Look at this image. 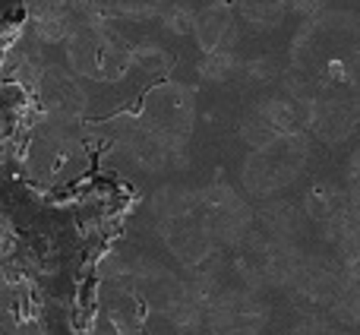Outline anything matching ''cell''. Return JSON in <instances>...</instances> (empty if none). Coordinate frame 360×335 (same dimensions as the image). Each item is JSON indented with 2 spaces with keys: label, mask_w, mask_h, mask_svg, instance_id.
Instances as JSON below:
<instances>
[{
  "label": "cell",
  "mask_w": 360,
  "mask_h": 335,
  "mask_svg": "<svg viewBox=\"0 0 360 335\" xmlns=\"http://www.w3.org/2000/svg\"><path fill=\"white\" fill-rule=\"evenodd\" d=\"M348 199V193H345L342 184H332V180H316V184L310 187V190L304 193V203H300V209H304L307 222L313 225H323L326 218L332 215V212L338 209V206Z\"/></svg>",
  "instance_id": "cell-15"
},
{
  "label": "cell",
  "mask_w": 360,
  "mask_h": 335,
  "mask_svg": "<svg viewBox=\"0 0 360 335\" xmlns=\"http://www.w3.org/2000/svg\"><path fill=\"white\" fill-rule=\"evenodd\" d=\"M196 212H199V218H202V225H205V231H209L218 253H221V250H234L237 244H243V237H247L256 225L253 206L228 184L199 187Z\"/></svg>",
  "instance_id": "cell-8"
},
{
  "label": "cell",
  "mask_w": 360,
  "mask_h": 335,
  "mask_svg": "<svg viewBox=\"0 0 360 335\" xmlns=\"http://www.w3.org/2000/svg\"><path fill=\"white\" fill-rule=\"evenodd\" d=\"M307 165H310V137L307 133L281 137L243 158L240 184L253 199H275L281 190L304 177Z\"/></svg>",
  "instance_id": "cell-5"
},
{
  "label": "cell",
  "mask_w": 360,
  "mask_h": 335,
  "mask_svg": "<svg viewBox=\"0 0 360 335\" xmlns=\"http://www.w3.org/2000/svg\"><path fill=\"white\" fill-rule=\"evenodd\" d=\"M193 35H196L199 48L205 54H218V51H231L237 35V16L231 4H212L193 19Z\"/></svg>",
  "instance_id": "cell-11"
},
{
  "label": "cell",
  "mask_w": 360,
  "mask_h": 335,
  "mask_svg": "<svg viewBox=\"0 0 360 335\" xmlns=\"http://www.w3.org/2000/svg\"><path fill=\"white\" fill-rule=\"evenodd\" d=\"M243 70V61L234 54V51H218V54H205L202 63H199V73L212 82H228L234 80Z\"/></svg>",
  "instance_id": "cell-17"
},
{
  "label": "cell",
  "mask_w": 360,
  "mask_h": 335,
  "mask_svg": "<svg viewBox=\"0 0 360 335\" xmlns=\"http://www.w3.org/2000/svg\"><path fill=\"white\" fill-rule=\"evenodd\" d=\"M288 288H291L300 301H307V304H313L316 310L326 313L332 304H335V298L342 294V288H345L342 263L332 260V256L304 253V260H300L297 272H294V279H291V285Z\"/></svg>",
  "instance_id": "cell-10"
},
{
  "label": "cell",
  "mask_w": 360,
  "mask_h": 335,
  "mask_svg": "<svg viewBox=\"0 0 360 335\" xmlns=\"http://www.w3.org/2000/svg\"><path fill=\"white\" fill-rule=\"evenodd\" d=\"M291 335H348L342 329V326H335L326 313H304V317L297 320V326L291 329Z\"/></svg>",
  "instance_id": "cell-18"
},
{
  "label": "cell",
  "mask_w": 360,
  "mask_h": 335,
  "mask_svg": "<svg viewBox=\"0 0 360 335\" xmlns=\"http://www.w3.org/2000/svg\"><path fill=\"white\" fill-rule=\"evenodd\" d=\"M165 0H73L76 16L89 19H114V16H158Z\"/></svg>",
  "instance_id": "cell-14"
},
{
  "label": "cell",
  "mask_w": 360,
  "mask_h": 335,
  "mask_svg": "<svg viewBox=\"0 0 360 335\" xmlns=\"http://www.w3.org/2000/svg\"><path fill=\"white\" fill-rule=\"evenodd\" d=\"M329 0H288V10L300 13L304 19H316L319 13H326Z\"/></svg>",
  "instance_id": "cell-22"
},
{
  "label": "cell",
  "mask_w": 360,
  "mask_h": 335,
  "mask_svg": "<svg viewBox=\"0 0 360 335\" xmlns=\"http://www.w3.org/2000/svg\"><path fill=\"white\" fill-rule=\"evenodd\" d=\"M360 57V13H319L294 38V70L313 86L323 70Z\"/></svg>",
  "instance_id": "cell-1"
},
{
  "label": "cell",
  "mask_w": 360,
  "mask_h": 335,
  "mask_svg": "<svg viewBox=\"0 0 360 335\" xmlns=\"http://www.w3.org/2000/svg\"><path fill=\"white\" fill-rule=\"evenodd\" d=\"M256 218H259V225H262L259 228L262 234L275 237V241H288V244H297L300 231H304V225H307L304 209L285 203V199H266V206L256 212Z\"/></svg>",
  "instance_id": "cell-12"
},
{
  "label": "cell",
  "mask_w": 360,
  "mask_h": 335,
  "mask_svg": "<svg viewBox=\"0 0 360 335\" xmlns=\"http://www.w3.org/2000/svg\"><path fill=\"white\" fill-rule=\"evenodd\" d=\"M338 263H342V272H345V282H348V288L360 298V250L338 256Z\"/></svg>",
  "instance_id": "cell-21"
},
{
  "label": "cell",
  "mask_w": 360,
  "mask_h": 335,
  "mask_svg": "<svg viewBox=\"0 0 360 335\" xmlns=\"http://www.w3.org/2000/svg\"><path fill=\"white\" fill-rule=\"evenodd\" d=\"M67 51L73 70L86 80H124L133 67V44L108 19L79 16L67 35Z\"/></svg>",
  "instance_id": "cell-3"
},
{
  "label": "cell",
  "mask_w": 360,
  "mask_h": 335,
  "mask_svg": "<svg viewBox=\"0 0 360 335\" xmlns=\"http://www.w3.org/2000/svg\"><path fill=\"white\" fill-rule=\"evenodd\" d=\"M158 19H162L171 32H190L196 13H190L184 4H180V0H165L162 10H158Z\"/></svg>",
  "instance_id": "cell-19"
},
{
  "label": "cell",
  "mask_w": 360,
  "mask_h": 335,
  "mask_svg": "<svg viewBox=\"0 0 360 335\" xmlns=\"http://www.w3.org/2000/svg\"><path fill=\"white\" fill-rule=\"evenodd\" d=\"M193 124H196V95L193 89L180 82H162L155 86L143 101L139 111V127L149 130L155 139H162L171 149H184L190 139Z\"/></svg>",
  "instance_id": "cell-7"
},
{
  "label": "cell",
  "mask_w": 360,
  "mask_h": 335,
  "mask_svg": "<svg viewBox=\"0 0 360 335\" xmlns=\"http://www.w3.org/2000/svg\"><path fill=\"white\" fill-rule=\"evenodd\" d=\"M237 10L256 29H275L288 13V0H237Z\"/></svg>",
  "instance_id": "cell-16"
},
{
  "label": "cell",
  "mask_w": 360,
  "mask_h": 335,
  "mask_svg": "<svg viewBox=\"0 0 360 335\" xmlns=\"http://www.w3.org/2000/svg\"><path fill=\"white\" fill-rule=\"evenodd\" d=\"M196 196L199 190H190V187H165L152 199L165 247L190 269L218 256L215 244H212L209 231H205L202 218L196 212Z\"/></svg>",
  "instance_id": "cell-2"
},
{
  "label": "cell",
  "mask_w": 360,
  "mask_h": 335,
  "mask_svg": "<svg viewBox=\"0 0 360 335\" xmlns=\"http://www.w3.org/2000/svg\"><path fill=\"white\" fill-rule=\"evenodd\" d=\"M304 250L297 244L275 241V237L262 234V231H250L243 244L234 247V269L240 282L253 291L259 288H288L297 272Z\"/></svg>",
  "instance_id": "cell-6"
},
{
  "label": "cell",
  "mask_w": 360,
  "mask_h": 335,
  "mask_svg": "<svg viewBox=\"0 0 360 335\" xmlns=\"http://www.w3.org/2000/svg\"><path fill=\"white\" fill-rule=\"evenodd\" d=\"M313 99H316L313 86L294 73L291 80H285V89H281L278 95L259 101V105L243 118L240 137L247 139L253 149H262V146L275 143V139H281V137L310 133Z\"/></svg>",
  "instance_id": "cell-4"
},
{
  "label": "cell",
  "mask_w": 360,
  "mask_h": 335,
  "mask_svg": "<svg viewBox=\"0 0 360 335\" xmlns=\"http://www.w3.org/2000/svg\"><path fill=\"white\" fill-rule=\"evenodd\" d=\"M345 193H348V199L360 209V146L351 152V158H348V171H345Z\"/></svg>",
  "instance_id": "cell-20"
},
{
  "label": "cell",
  "mask_w": 360,
  "mask_h": 335,
  "mask_svg": "<svg viewBox=\"0 0 360 335\" xmlns=\"http://www.w3.org/2000/svg\"><path fill=\"white\" fill-rule=\"evenodd\" d=\"M319 228H323L326 241L338 250V256L360 250V209L351 203V199H345Z\"/></svg>",
  "instance_id": "cell-13"
},
{
  "label": "cell",
  "mask_w": 360,
  "mask_h": 335,
  "mask_svg": "<svg viewBox=\"0 0 360 335\" xmlns=\"http://www.w3.org/2000/svg\"><path fill=\"white\" fill-rule=\"evenodd\" d=\"M269 323V304L247 285L218 288L202 304V326L212 335H259Z\"/></svg>",
  "instance_id": "cell-9"
}]
</instances>
